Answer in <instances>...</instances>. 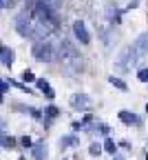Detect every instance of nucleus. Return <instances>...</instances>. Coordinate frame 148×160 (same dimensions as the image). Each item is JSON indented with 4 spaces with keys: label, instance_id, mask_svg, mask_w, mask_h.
Returning a JSON list of instances; mask_svg holds the SVG:
<instances>
[{
    "label": "nucleus",
    "instance_id": "9",
    "mask_svg": "<svg viewBox=\"0 0 148 160\" xmlns=\"http://www.w3.org/2000/svg\"><path fill=\"white\" fill-rule=\"evenodd\" d=\"M22 80H25V82H31V80H35V76L31 71H22Z\"/></svg>",
    "mask_w": 148,
    "mask_h": 160
},
{
    "label": "nucleus",
    "instance_id": "4",
    "mask_svg": "<svg viewBox=\"0 0 148 160\" xmlns=\"http://www.w3.org/2000/svg\"><path fill=\"white\" fill-rule=\"evenodd\" d=\"M11 62H13V51L7 49V47H2V65L5 67H11Z\"/></svg>",
    "mask_w": 148,
    "mask_h": 160
},
{
    "label": "nucleus",
    "instance_id": "5",
    "mask_svg": "<svg viewBox=\"0 0 148 160\" xmlns=\"http://www.w3.org/2000/svg\"><path fill=\"white\" fill-rule=\"evenodd\" d=\"M86 100H89L86 96H73L71 98V105L73 107H84V105H86Z\"/></svg>",
    "mask_w": 148,
    "mask_h": 160
},
{
    "label": "nucleus",
    "instance_id": "12",
    "mask_svg": "<svg viewBox=\"0 0 148 160\" xmlns=\"http://www.w3.org/2000/svg\"><path fill=\"white\" fill-rule=\"evenodd\" d=\"M106 151H115V142H113V140H106Z\"/></svg>",
    "mask_w": 148,
    "mask_h": 160
},
{
    "label": "nucleus",
    "instance_id": "10",
    "mask_svg": "<svg viewBox=\"0 0 148 160\" xmlns=\"http://www.w3.org/2000/svg\"><path fill=\"white\" fill-rule=\"evenodd\" d=\"M44 96H47L49 100H53V96H55V91H53L51 87H47V89H44Z\"/></svg>",
    "mask_w": 148,
    "mask_h": 160
},
{
    "label": "nucleus",
    "instance_id": "15",
    "mask_svg": "<svg viewBox=\"0 0 148 160\" xmlns=\"http://www.w3.org/2000/svg\"><path fill=\"white\" fill-rule=\"evenodd\" d=\"M146 111H148V105H146Z\"/></svg>",
    "mask_w": 148,
    "mask_h": 160
},
{
    "label": "nucleus",
    "instance_id": "7",
    "mask_svg": "<svg viewBox=\"0 0 148 160\" xmlns=\"http://www.w3.org/2000/svg\"><path fill=\"white\" fill-rule=\"evenodd\" d=\"M109 80H111V85H115L117 89H126V82H124V80H119V78H115V76H111Z\"/></svg>",
    "mask_w": 148,
    "mask_h": 160
},
{
    "label": "nucleus",
    "instance_id": "3",
    "mask_svg": "<svg viewBox=\"0 0 148 160\" xmlns=\"http://www.w3.org/2000/svg\"><path fill=\"white\" fill-rule=\"evenodd\" d=\"M133 51H135V56H137V60L141 58V56H146L148 53V33H144L137 42L133 45Z\"/></svg>",
    "mask_w": 148,
    "mask_h": 160
},
{
    "label": "nucleus",
    "instance_id": "2",
    "mask_svg": "<svg viewBox=\"0 0 148 160\" xmlns=\"http://www.w3.org/2000/svg\"><path fill=\"white\" fill-rule=\"evenodd\" d=\"M73 33H75V38L80 40L82 45H89L91 42V36H89V31H86V27H84L82 20H75V22H73Z\"/></svg>",
    "mask_w": 148,
    "mask_h": 160
},
{
    "label": "nucleus",
    "instance_id": "13",
    "mask_svg": "<svg viewBox=\"0 0 148 160\" xmlns=\"http://www.w3.org/2000/svg\"><path fill=\"white\" fill-rule=\"evenodd\" d=\"M38 87H40L42 91H44V89L49 87V82H47V80H38Z\"/></svg>",
    "mask_w": 148,
    "mask_h": 160
},
{
    "label": "nucleus",
    "instance_id": "14",
    "mask_svg": "<svg viewBox=\"0 0 148 160\" xmlns=\"http://www.w3.org/2000/svg\"><path fill=\"white\" fill-rule=\"evenodd\" d=\"M9 5H11V0H2V9H7Z\"/></svg>",
    "mask_w": 148,
    "mask_h": 160
},
{
    "label": "nucleus",
    "instance_id": "6",
    "mask_svg": "<svg viewBox=\"0 0 148 160\" xmlns=\"http://www.w3.org/2000/svg\"><path fill=\"white\" fill-rule=\"evenodd\" d=\"M119 118L124 120V122H128V125H133V122H137V118H135L133 113H128V111H119Z\"/></svg>",
    "mask_w": 148,
    "mask_h": 160
},
{
    "label": "nucleus",
    "instance_id": "8",
    "mask_svg": "<svg viewBox=\"0 0 148 160\" xmlns=\"http://www.w3.org/2000/svg\"><path fill=\"white\" fill-rule=\"evenodd\" d=\"M137 78L141 80V82H148V69H139V73H137Z\"/></svg>",
    "mask_w": 148,
    "mask_h": 160
},
{
    "label": "nucleus",
    "instance_id": "1",
    "mask_svg": "<svg viewBox=\"0 0 148 160\" xmlns=\"http://www.w3.org/2000/svg\"><path fill=\"white\" fill-rule=\"evenodd\" d=\"M33 56L35 60H40V62H51V60L58 58V51L51 42H47V40H40V42H35L33 47Z\"/></svg>",
    "mask_w": 148,
    "mask_h": 160
},
{
    "label": "nucleus",
    "instance_id": "11",
    "mask_svg": "<svg viewBox=\"0 0 148 160\" xmlns=\"http://www.w3.org/2000/svg\"><path fill=\"white\" fill-rule=\"evenodd\" d=\"M44 111H47V116H51V118H53V116H58V109H55V107H47Z\"/></svg>",
    "mask_w": 148,
    "mask_h": 160
}]
</instances>
